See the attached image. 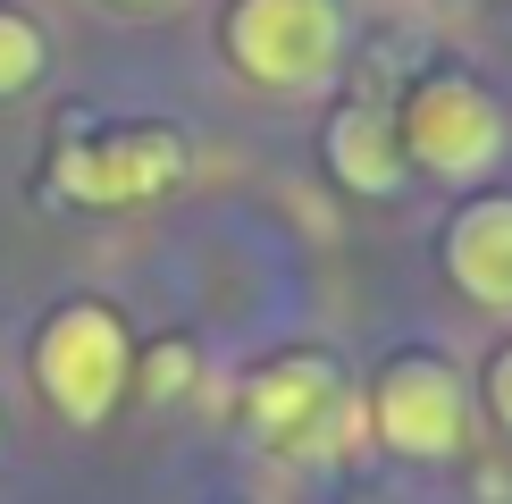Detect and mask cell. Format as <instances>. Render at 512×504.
Listing matches in <instances>:
<instances>
[{"instance_id": "cell-1", "label": "cell", "mask_w": 512, "mask_h": 504, "mask_svg": "<svg viewBox=\"0 0 512 504\" xmlns=\"http://www.w3.org/2000/svg\"><path fill=\"white\" fill-rule=\"evenodd\" d=\"M126 378H135V345H126V320L110 303H59L34 336V387L51 395L59 420L76 429H101L118 412Z\"/></svg>"}, {"instance_id": "cell-2", "label": "cell", "mask_w": 512, "mask_h": 504, "mask_svg": "<svg viewBox=\"0 0 512 504\" xmlns=\"http://www.w3.org/2000/svg\"><path fill=\"white\" fill-rule=\"evenodd\" d=\"M252 429H261V446H277L286 462H328L370 437V404L336 378L319 353H286V362H269L252 378Z\"/></svg>"}, {"instance_id": "cell-3", "label": "cell", "mask_w": 512, "mask_h": 504, "mask_svg": "<svg viewBox=\"0 0 512 504\" xmlns=\"http://www.w3.org/2000/svg\"><path fill=\"white\" fill-rule=\"evenodd\" d=\"M504 143H512V126L496 110V93L471 76H420L395 110V152L420 177H454V185L487 177L504 160Z\"/></svg>"}, {"instance_id": "cell-4", "label": "cell", "mask_w": 512, "mask_h": 504, "mask_svg": "<svg viewBox=\"0 0 512 504\" xmlns=\"http://www.w3.org/2000/svg\"><path fill=\"white\" fill-rule=\"evenodd\" d=\"M227 59L269 93H319L345 59V9L336 0H236Z\"/></svg>"}, {"instance_id": "cell-5", "label": "cell", "mask_w": 512, "mask_h": 504, "mask_svg": "<svg viewBox=\"0 0 512 504\" xmlns=\"http://www.w3.org/2000/svg\"><path fill=\"white\" fill-rule=\"evenodd\" d=\"M361 404H370V437L412 462H445L471 437V395H462L454 362H437V353H395Z\"/></svg>"}, {"instance_id": "cell-6", "label": "cell", "mask_w": 512, "mask_h": 504, "mask_svg": "<svg viewBox=\"0 0 512 504\" xmlns=\"http://www.w3.org/2000/svg\"><path fill=\"white\" fill-rule=\"evenodd\" d=\"M177 168H185V143L168 126H126L101 143H68L51 160V185L68 202H152L160 185H177Z\"/></svg>"}, {"instance_id": "cell-7", "label": "cell", "mask_w": 512, "mask_h": 504, "mask_svg": "<svg viewBox=\"0 0 512 504\" xmlns=\"http://www.w3.org/2000/svg\"><path fill=\"white\" fill-rule=\"evenodd\" d=\"M445 278L479 311H512V194H479L445 227Z\"/></svg>"}, {"instance_id": "cell-8", "label": "cell", "mask_w": 512, "mask_h": 504, "mask_svg": "<svg viewBox=\"0 0 512 504\" xmlns=\"http://www.w3.org/2000/svg\"><path fill=\"white\" fill-rule=\"evenodd\" d=\"M328 168L353 185V194H395L412 168H403L395 152V118H378V110H336L328 126Z\"/></svg>"}, {"instance_id": "cell-9", "label": "cell", "mask_w": 512, "mask_h": 504, "mask_svg": "<svg viewBox=\"0 0 512 504\" xmlns=\"http://www.w3.org/2000/svg\"><path fill=\"white\" fill-rule=\"evenodd\" d=\"M42 59H51V51H42V26L26 9H0V101L26 93V84L42 76Z\"/></svg>"}, {"instance_id": "cell-10", "label": "cell", "mask_w": 512, "mask_h": 504, "mask_svg": "<svg viewBox=\"0 0 512 504\" xmlns=\"http://www.w3.org/2000/svg\"><path fill=\"white\" fill-rule=\"evenodd\" d=\"M487 412H496L504 429H512V345L496 353V362H487Z\"/></svg>"}, {"instance_id": "cell-11", "label": "cell", "mask_w": 512, "mask_h": 504, "mask_svg": "<svg viewBox=\"0 0 512 504\" xmlns=\"http://www.w3.org/2000/svg\"><path fill=\"white\" fill-rule=\"evenodd\" d=\"M110 9H160V0H110Z\"/></svg>"}]
</instances>
